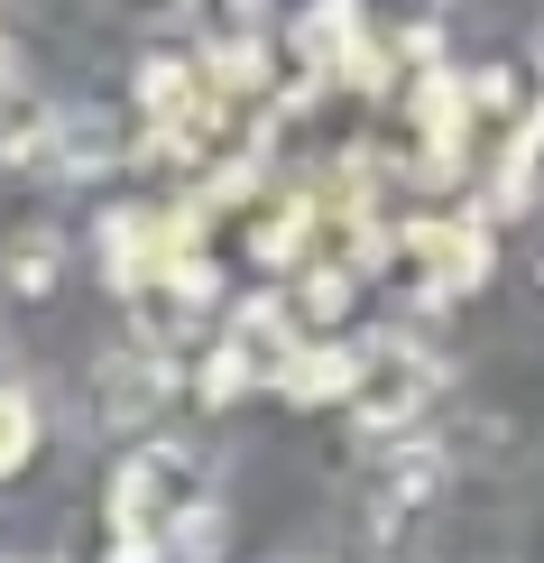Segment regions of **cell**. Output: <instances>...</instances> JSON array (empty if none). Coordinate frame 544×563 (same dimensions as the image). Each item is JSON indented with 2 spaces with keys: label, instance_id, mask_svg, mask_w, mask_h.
I'll return each instance as SVG.
<instances>
[{
  "label": "cell",
  "instance_id": "7a4b0ae2",
  "mask_svg": "<svg viewBox=\"0 0 544 563\" xmlns=\"http://www.w3.org/2000/svg\"><path fill=\"white\" fill-rule=\"evenodd\" d=\"M443 397V361L407 333L388 342H360V388H351V434H360V453H397V443H415V426L434 416Z\"/></svg>",
  "mask_w": 544,
  "mask_h": 563
},
{
  "label": "cell",
  "instance_id": "6da1fadb",
  "mask_svg": "<svg viewBox=\"0 0 544 563\" xmlns=\"http://www.w3.org/2000/svg\"><path fill=\"white\" fill-rule=\"evenodd\" d=\"M222 489L203 443H138V453L111 472V536H138V545H167V536L195 518V508Z\"/></svg>",
  "mask_w": 544,
  "mask_h": 563
},
{
  "label": "cell",
  "instance_id": "ba28073f",
  "mask_svg": "<svg viewBox=\"0 0 544 563\" xmlns=\"http://www.w3.org/2000/svg\"><path fill=\"white\" fill-rule=\"evenodd\" d=\"M111 167H121V121H111V111H65L56 102V130H46V148H37V176L102 185Z\"/></svg>",
  "mask_w": 544,
  "mask_h": 563
},
{
  "label": "cell",
  "instance_id": "9c48e42d",
  "mask_svg": "<svg viewBox=\"0 0 544 563\" xmlns=\"http://www.w3.org/2000/svg\"><path fill=\"white\" fill-rule=\"evenodd\" d=\"M351 388H360V342H296L287 379H277V397L287 407H351Z\"/></svg>",
  "mask_w": 544,
  "mask_h": 563
},
{
  "label": "cell",
  "instance_id": "4fadbf2b",
  "mask_svg": "<svg viewBox=\"0 0 544 563\" xmlns=\"http://www.w3.org/2000/svg\"><path fill=\"white\" fill-rule=\"evenodd\" d=\"M222 554H231V508H222V489H212L195 518L167 536V563H222Z\"/></svg>",
  "mask_w": 544,
  "mask_h": 563
},
{
  "label": "cell",
  "instance_id": "277c9868",
  "mask_svg": "<svg viewBox=\"0 0 544 563\" xmlns=\"http://www.w3.org/2000/svg\"><path fill=\"white\" fill-rule=\"evenodd\" d=\"M443 489H453V453L443 443H397L388 462H369V489H360L369 545H415V527L443 508Z\"/></svg>",
  "mask_w": 544,
  "mask_h": 563
},
{
  "label": "cell",
  "instance_id": "3957f363",
  "mask_svg": "<svg viewBox=\"0 0 544 563\" xmlns=\"http://www.w3.org/2000/svg\"><path fill=\"white\" fill-rule=\"evenodd\" d=\"M287 361H296V323L277 314V296H258V305H241V314L212 333L203 369H195V397L203 407H231V397H249V388H277Z\"/></svg>",
  "mask_w": 544,
  "mask_h": 563
},
{
  "label": "cell",
  "instance_id": "30bf717a",
  "mask_svg": "<svg viewBox=\"0 0 544 563\" xmlns=\"http://www.w3.org/2000/svg\"><path fill=\"white\" fill-rule=\"evenodd\" d=\"M0 287H10L19 314H46V305L65 296V231H19V241L0 250Z\"/></svg>",
  "mask_w": 544,
  "mask_h": 563
},
{
  "label": "cell",
  "instance_id": "9a60e30c",
  "mask_svg": "<svg viewBox=\"0 0 544 563\" xmlns=\"http://www.w3.org/2000/svg\"><path fill=\"white\" fill-rule=\"evenodd\" d=\"M535 75H544V19H535Z\"/></svg>",
  "mask_w": 544,
  "mask_h": 563
},
{
  "label": "cell",
  "instance_id": "8992f818",
  "mask_svg": "<svg viewBox=\"0 0 544 563\" xmlns=\"http://www.w3.org/2000/svg\"><path fill=\"white\" fill-rule=\"evenodd\" d=\"M397 260H407L424 305H453V296H470L489 277V231L480 222H415L407 241H397Z\"/></svg>",
  "mask_w": 544,
  "mask_h": 563
},
{
  "label": "cell",
  "instance_id": "2e32d148",
  "mask_svg": "<svg viewBox=\"0 0 544 563\" xmlns=\"http://www.w3.org/2000/svg\"><path fill=\"white\" fill-rule=\"evenodd\" d=\"M10 65H19V56H10V37H0V75H10Z\"/></svg>",
  "mask_w": 544,
  "mask_h": 563
},
{
  "label": "cell",
  "instance_id": "52a82bcc",
  "mask_svg": "<svg viewBox=\"0 0 544 563\" xmlns=\"http://www.w3.org/2000/svg\"><path fill=\"white\" fill-rule=\"evenodd\" d=\"M195 19V46L212 56V84L231 92V75H249L258 46H268V0H176Z\"/></svg>",
  "mask_w": 544,
  "mask_h": 563
},
{
  "label": "cell",
  "instance_id": "8fae6325",
  "mask_svg": "<svg viewBox=\"0 0 544 563\" xmlns=\"http://www.w3.org/2000/svg\"><path fill=\"white\" fill-rule=\"evenodd\" d=\"M46 130H56V102L10 65V75H0V167H37Z\"/></svg>",
  "mask_w": 544,
  "mask_h": 563
},
{
  "label": "cell",
  "instance_id": "5bb4252c",
  "mask_svg": "<svg viewBox=\"0 0 544 563\" xmlns=\"http://www.w3.org/2000/svg\"><path fill=\"white\" fill-rule=\"evenodd\" d=\"M102 563H167V545H138V536H111Z\"/></svg>",
  "mask_w": 544,
  "mask_h": 563
},
{
  "label": "cell",
  "instance_id": "5b68a950",
  "mask_svg": "<svg viewBox=\"0 0 544 563\" xmlns=\"http://www.w3.org/2000/svg\"><path fill=\"white\" fill-rule=\"evenodd\" d=\"M167 397H176V361H167V351L121 342V351H102V361H92V426L138 434V426H157V416H167Z\"/></svg>",
  "mask_w": 544,
  "mask_h": 563
},
{
  "label": "cell",
  "instance_id": "7c38bea8",
  "mask_svg": "<svg viewBox=\"0 0 544 563\" xmlns=\"http://www.w3.org/2000/svg\"><path fill=\"white\" fill-rule=\"evenodd\" d=\"M37 453H46V416H37V397L19 388V379H0V489L29 481Z\"/></svg>",
  "mask_w": 544,
  "mask_h": 563
}]
</instances>
